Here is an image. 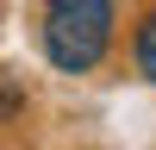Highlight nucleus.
<instances>
[{"instance_id":"1","label":"nucleus","mask_w":156,"mask_h":150,"mask_svg":"<svg viewBox=\"0 0 156 150\" xmlns=\"http://www.w3.org/2000/svg\"><path fill=\"white\" fill-rule=\"evenodd\" d=\"M112 25H119V6H112V0H44V12H37V44H44L50 69L87 75V69L106 62Z\"/></svg>"},{"instance_id":"2","label":"nucleus","mask_w":156,"mask_h":150,"mask_svg":"<svg viewBox=\"0 0 156 150\" xmlns=\"http://www.w3.org/2000/svg\"><path fill=\"white\" fill-rule=\"evenodd\" d=\"M131 62H137V75L156 88V6H144L137 25H131Z\"/></svg>"},{"instance_id":"3","label":"nucleus","mask_w":156,"mask_h":150,"mask_svg":"<svg viewBox=\"0 0 156 150\" xmlns=\"http://www.w3.org/2000/svg\"><path fill=\"white\" fill-rule=\"evenodd\" d=\"M19 106H25V100H19V88H0V125H6Z\"/></svg>"}]
</instances>
